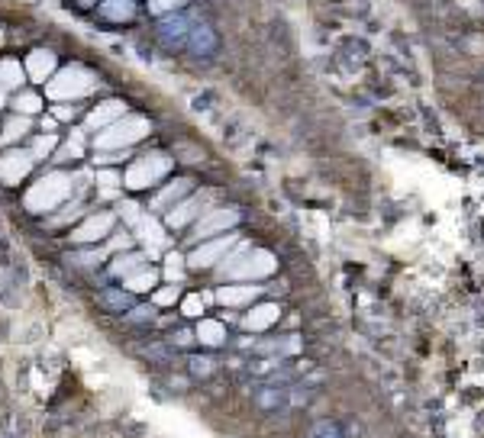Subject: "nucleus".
Segmentation results:
<instances>
[{
    "instance_id": "obj_19",
    "label": "nucleus",
    "mask_w": 484,
    "mask_h": 438,
    "mask_svg": "<svg viewBox=\"0 0 484 438\" xmlns=\"http://www.w3.org/2000/svg\"><path fill=\"white\" fill-rule=\"evenodd\" d=\"M184 190H188V181H175L168 190H161V194L155 197V207H168V203H175Z\"/></svg>"
},
{
    "instance_id": "obj_32",
    "label": "nucleus",
    "mask_w": 484,
    "mask_h": 438,
    "mask_svg": "<svg viewBox=\"0 0 484 438\" xmlns=\"http://www.w3.org/2000/svg\"><path fill=\"white\" fill-rule=\"evenodd\" d=\"M55 116L58 119H71L75 116V106H55Z\"/></svg>"
},
{
    "instance_id": "obj_20",
    "label": "nucleus",
    "mask_w": 484,
    "mask_h": 438,
    "mask_svg": "<svg viewBox=\"0 0 484 438\" xmlns=\"http://www.w3.org/2000/svg\"><path fill=\"white\" fill-rule=\"evenodd\" d=\"M278 316V306H259L252 316H249V326L252 329H262V326H268V322Z\"/></svg>"
},
{
    "instance_id": "obj_35",
    "label": "nucleus",
    "mask_w": 484,
    "mask_h": 438,
    "mask_svg": "<svg viewBox=\"0 0 484 438\" xmlns=\"http://www.w3.org/2000/svg\"><path fill=\"white\" fill-rule=\"evenodd\" d=\"M0 42H4V33H0Z\"/></svg>"
},
{
    "instance_id": "obj_4",
    "label": "nucleus",
    "mask_w": 484,
    "mask_h": 438,
    "mask_svg": "<svg viewBox=\"0 0 484 438\" xmlns=\"http://www.w3.org/2000/svg\"><path fill=\"white\" fill-rule=\"evenodd\" d=\"M168 168H171V161L165 158V155H149V158H139L127 171V187H133V190L149 187V184L158 181L161 174H168Z\"/></svg>"
},
{
    "instance_id": "obj_29",
    "label": "nucleus",
    "mask_w": 484,
    "mask_h": 438,
    "mask_svg": "<svg viewBox=\"0 0 484 438\" xmlns=\"http://www.w3.org/2000/svg\"><path fill=\"white\" fill-rule=\"evenodd\" d=\"M181 0H149V10L152 13H165V10H175Z\"/></svg>"
},
{
    "instance_id": "obj_18",
    "label": "nucleus",
    "mask_w": 484,
    "mask_h": 438,
    "mask_svg": "<svg viewBox=\"0 0 484 438\" xmlns=\"http://www.w3.org/2000/svg\"><path fill=\"white\" fill-rule=\"evenodd\" d=\"M184 29H188V20H181V16H175V20H165L161 23V35L165 39H175V42H181L184 39Z\"/></svg>"
},
{
    "instance_id": "obj_33",
    "label": "nucleus",
    "mask_w": 484,
    "mask_h": 438,
    "mask_svg": "<svg viewBox=\"0 0 484 438\" xmlns=\"http://www.w3.org/2000/svg\"><path fill=\"white\" fill-rule=\"evenodd\" d=\"M43 129H45V133H52V129H55V119H52V116L43 119Z\"/></svg>"
},
{
    "instance_id": "obj_28",
    "label": "nucleus",
    "mask_w": 484,
    "mask_h": 438,
    "mask_svg": "<svg viewBox=\"0 0 484 438\" xmlns=\"http://www.w3.org/2000/svg\"><path fill=\"white\" fill-rule=\"evenodd\" d=\"M181 271H184L181 258H178V255H168V280H171V284H175V280H181Z\"/></svg>"
},
{
    "instance_id": "obj_27",
    "label": "nucleus",
    "mask_w": 484,
    "mask_h": 438,
    "mask_svg": "<svg viewBox=\"0 0 484 438\" xmlns=\"http://www.w3.org/2000/svg\"><path fill=\"white\" fill-rule=\"evenodd\" d=\"M175 300H178V287L175 284L155 293V303H158V306H168V303H175Z\"/></svg>"
},
{
    "instance_id": "obj_17",
    "label": "nucleus",
    "mask_w": 484,
    "mask_h": 438,
    "mask_svg": "<svg viewBox=\"0 0 484 438\" xmlns=\"http://www.w3.org/2000/svg\"><path fill=\"white\" fill-rule=\"evenodd\" d=\"M39 106H43V100L36 97V94H16V97H14V110L20 113V116L39 113Z\"/></svg>"
},
{
    "instance_id": "obj_21",
    "label": "nucleus",
    "mask_w": 484,
    "mask_h": 438,
    "mask_svg": "<svg viewBox=\"0 0 484 438\" xmlns=\"http://www.w3.org/2000/svg\"><path fill=\"white\" fill-rule=\"evenodd\" d=\"M152 284H155V271H152V268H149V271H139V274H129V278H127L129 290H149Z\"/></svg>"
},
{
    "instance_id": "obj_16",
    "label": "nucleus",
    "mask_w": 484,
    "mask_h": 438,
    "mask_svg": "<svg viewBox=\"0 0 484 438\" xmlns=\"http://www.w3.org/2000/svg\"><path fill=\"white\" fill-rule=\"evenodd\" d=\"M255 297V287H223L220 290V300L226 306H239V303H249Z\"/></svg>"
},
{
    "instance_id": "obj_25",
    "label": "nucleus",
    "mask_w": 484,
    "mask_h": 438,
    "mask_svg": "<svg viewBox=\"0 0 484 438\" xmlns=\"http://www.w3.org/2000/svg\"><path fill=\"white\" fill-rule=\"evenodd\" d=\"M81 146H85V139H81V133H75L68 142H65V148H62L58 158H77V155H81Z\"/></svg>"
},
{
    "instance_id": "obj_22",
    "label": "nucleus",
    "mask_w": 484,
    "mask_h": 438,
    "mask_svg": "<svg viewBox=\"0 0 484 438\" xmlns=\"http://www.w3.org/2000/svg\"><path fill=\"white\" fill-rule=\"evenodd\" d=\"M200 341H207V345H217L220 339H223V329H220V322H200Z\"/></svg>"
},
{
    "instance_id": "obj_34",
    "label": "nucleus",
    "mask_w": 484,
    "mask_h": 438,
    "mask_svg": "<svg viewBox=\"0 0 484 438\" xmlns=\"http://www.w3.org/2000/svg\"><path fill=\"white\" fill-rule=\"evenodd\" d=\"M0 104H4V87H0Z\"/></svg>"
},
{
    "instance_id": "obj_24",
    "label": "nucleus",
    "mask_w": 484,
    "mask_h": 438,
    "mask_svg": "<svg viewBox=\"0 0 484 438\" xmlns=\"http://www.w3.org/2000/svg\"><path fill=\"white\" fill-rule=\"evenodd\" d=\"M139 258H142V255H127V258H117V261H113V274H119V278H123V274H129L136 265H139Z\"/></svg>"
},
{
    "instance_id": "obj_9",
    "label": "nucleus",
    "mask_w": 484,
    "mask_h": 438,
    "mask_svg": "<svg viewBox=\"0 0 484 438\" xmlns=\"http://www.w3.org/2000/svg\"><path fill=\"white\" fill-rule=\"evenodd\" d=\"M52 71H55V55H52L49 49L29 52V58H26V75L33 77V81H45V77H52Z\"/></svg>"
},
{
    "instance_id": "obj_14",
    "label": "nucleus",
    "mask_w": 484,
    "mask_h": 438,
    "mask_svg": "<svg viewBox=\"0 0 484 438\" xmlns=\"http://www.w3.org/2000/svg\"><path fill=\"white\" fill-rule=\"evenodd\" d=\"M23 81H26V71L20 68V62L4 58V62H0V84H4V87H20Z\"/></svg>"
},
{
    "instance_id": "obj_23",
    "label": "nucleus",
    "mask_w": 484,
    "mask_h": 438,
    "mask_svg": "<svg viewBox=\"0 0 484 438\" xmlns=\"http://www.w3.org/2000/svg\"><path fill=\"white\" fill-rule=\"evenodd\" d=\"M55 148V136L52 133H45V136H39V139L33 142V158H45V155Z\"/></svg>"
},
{
    "instance_id": "obj_13",
    "label": "nucleus",
    "mask_w": 484,
    "mask_h": 438,
    "mask_svg": "<svg viewBox=\"0 0 484 438\" xmlns=\"http://www.w3.org/2000/svg\"><path fill=\"white\" fill-rule=\"evenodd\" d=\"M133 0H104L100 4V13L107 16V20H113V23H123V20H129L133 16Z\"/></svg>"
},
{
    "instance_id": "obj_26",
    "label": "nucleus",
    "mask_w": 484,
    "mask_h": 438,
    "mask_svg": "<svg viewBox=\"0 0 484 438\" xmlns=\"http://www.w3.org/2000/svg\"><path fill=\"white\" fill-rule=\"evenodd\" d=\"M194 45H197V49H213L210 29H207V26H197V29H194Z\"/></svg>"
},
{
    "instance_id": "obj_1",
    "label": "nucleus",
    "mask_w": 484,
    "mask_h": 438,
    "mask_svg": "<svg viewBox=\"0 0 484 438\" xmlns=\"http://www.w3.org/2000/svg\"><path fill=\"white\" fill-rule=\"evenodd\" d=\"M68 194H71V177H68V174H62V171H52V174H45L43 181H36L33 187H29L26 207L33 209V213L55 209Z\"/></svg>"
},
{
    "instance_id": "obj_10",
    "label": "nucleus",
    "mask_w": 484,
    "mask_h": 438,
    "mask_svg": "<svg viewBox=\"0 0 484 438\" xmlns=\"http://www.w3.org/2000/svg\"><path fill=\"white\" fill-rule=\"evenodd\" d=\"M123 113H127V106L119 104V100H107V104H100L97 110H91V116H87V129H107V126H113Z\"/></svg>"
},
{
    "instance_id": "obj_11",
    "label": "nucleus",
    "mask_w": 484,
    "mask_h": 438,
    "mask_svg": "<svg viewBox=\"0 0 484 438\" xmlns=\"http://www.w3.org/2000/svg\"><path fill=\"white\" fill-rule=\"evenodd\" d=\"M232 242H236V239H220V242H210V245H204V248H197L194 255H190V268H210L217 258H223L226 251H230Z\"/></svg>"
},
{
    "instance_id": "obj_7",
    "label": "nucleus",
    "mask_w": 484,
    "mask_h": 438,
    "mask_svg": "<svg viewBox=\"0 0 484 438\" xmlns=\"http://www.w3.org/2000/svg\"><path fill=\"white\" fill-rule=\"evenodd\" d=\"M110 229H113V216L97 213V216H91L87 223L77 226V229L71 232V239H75V242H97V239H104Z\"/></svg>"
},
{
    "instance_id": "obj_12",
    "label": "nucleus",
    "mask_w": 484,
    "mask_h": 438,
    "mask_svg": "<svg viewBox=\"0 0 484 438\" xmlns=\"http://www.w3.org/2000/svg\"><path fill=\"white\" fill-rule=\"evenodd\" d=\"M207 200H210V194H200V197H190V200L181 203L178 209H171V213H168V226H184L188 219H194V216L204 209Z\"/></svg>"
},
{
    "instance_id": "obj_5",
    "label": "nucleus",
    "mask_w": 484,
    "mask_h": 438,
    "mask_svg": "<svg viewBox=\"0 0 484 438\" xmlns=\"http://www.w3.org/2000/svg\"><path fill=\"white\" fill-rule=\"evenodd\" d=\"M271 268H274L271 255L252 251V255H246V258H232L230 265L223 268V274H230V278H262V274H268Z\"/></svg>"
},
{
    "instance_id": "obj_8",
    "label": "nucleus",
    "mask_w": 484,
    "mask_h": 438,
    "mask_svg": "<svg viewBox=\"0 0 484 438\" xmlns=\"http://www.w3.org/2000/svg\"><path fill=\"white\" fill-rule=\"evenodd\" d=\"M236 219H239L236 209H217V213L204 216V219L197 223L194 236H197V239H207V236H217V232H226L230 226H236Z\"/></svg>"
},
{
    "instance_id": "obj_31",
    "label": "nucleus",
    "mask_w": 484,
    "mask_h": 438,
    "mask_svg": "<svg viewBox=\"0 0 484 438\" xmlns=\"http://www.w3.org/2000/svg\"><path fill=\"white\" fill-rule=\"evenodd\" d=\"M200 310H204V306H200V297H188V300H184V313H188V316H197Z\"/></svg>"
},
{
    "instance_id": "obj_3",
    "label": "nucleus",
    "mask_w": 484,
    "mask_h": 438,
    "mask_svg": "<svg viewBox=\"0 0 484 438\" xmlns=\"http://www.w3.org/2000/svg\"><path fill=\"white\" fill-rule=\"evenodd\" d=\"M146 133H149V119L123 116V119H117L113 126H107L104 133L97 136V142H94V146L104 148V152H110V148H127V146H133V142H139Z\"/></svg>"
},
{
    "instance_id": "obj_30",
    "label": "nucleus",
    "mask_w": 484,
    "mask_h": 438,
    "mask_svg": "<svg viewBox=\"0 0 484 438\" xmlns=\"http://www.w3.org/2000/svg\"><path fill=\"white\" fill-rule=\"evenodd\" d=\"M97 181H100V184H104V187H107V190H110V187H117V184H119V181H123V177H119V174H117V171H100V174H97Z\"/></svg>"
},
{
    "instance_id": "obj_15",
    "label": "nucleus",
    "mask_w": 484,
    "mask_h": 438,
    "mask_svg": "<svg viewBox=\"0 0 484 438\" xmlns=\"http://www.w3.org/2000/svg\"><path fill=\"white\" fill-rule=\"evenodd\" d=\"M26 129H29V119L16 113L14 119H7L4 133H0V142H16V139H23V136H26Z\"/></svg>"
},
{
    "instance_id": "obj_6",
    "label": "nucleus",
    "mask_w": 484,
    "mask_h": 438,
    "mask_svg": "<svg viewBox=\"0 0 484 438\" xmlns=\"http://www.w3.org/2000/svg\"><path fill=\"white\" fill-rule=\"evenodd\" d=\"M33 168V152H7L0 155V181L4 184H16L23 181Z\"/></svg>"
},
{
    "instance_id": "obj_2",
    "label": "nucleus",
    "mask_w": 484,
    "mask_h": 438,
    "mask_svg": "<svg viewBox=\"0 0 484 438\" xmlns=\"http://www.w3.org/2000/svg\"><path fill=\"white\" fill-rule=\"evenodd\" d=\"M94 87V75L81 65H68L62 68L49 84H45V94L52 100H75V97H85L87 91Z\"/></svg>"
}]
</instances>
